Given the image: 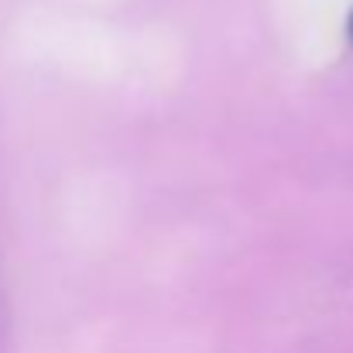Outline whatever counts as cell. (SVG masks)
I'll return each mask as SVG.
<instances>
[{"mask_svg": "<svg viewBox=\"0 0 353 353\" xmlns=\"http://www.w3.org/2000/svg\"><path fill=\"white\" fill-rule=\"evenodd\" d=\"M350 38H353V14H350Z\"/></svg>", "mask_w": 353, "mask_h": 353, "instance_id": "6da1fadb", "label": "cell"}]
</instances>
